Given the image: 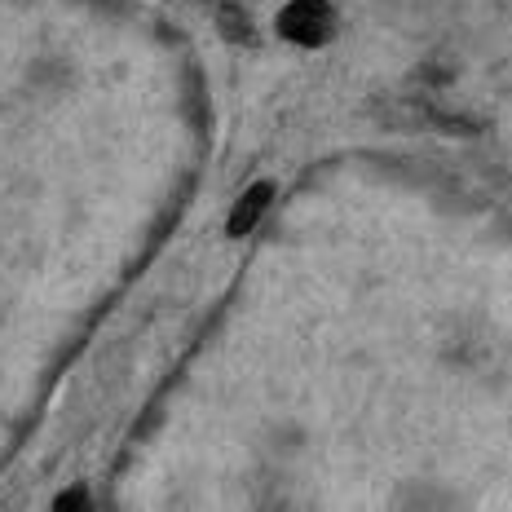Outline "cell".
<instances>
[{
  "instance_id": "6da1fadb",
  "label": "cell",
  "mask_w": 512,
  "mask_h": 512,
  "mask_svg": "<svg viewBox=\"0 0 512 512\" xmlns=\"http://www.w3.org/2000/svg\"><path fill=\"white\" fill-rule=\"evenodd\" d=\"M279 36L287 45L323 49L336 36V9L332 0H287L279 9Z\"/></svg>"
},
{
  "instance_id": "7a4b0ae2",
  "label": "cell",
  "mask_w": 512,
  "mask_h": 512,
  "mask_svg": "<svg viewBox=\"0 0 512 512\" xmlns=\"http://www.w3.org/2000/svg\"><path fill=\"white\" fill-rule=\"evenodd\" d=\"M270 199H274V181H252V186L239 195V204H234L230 221H226L230 239H243V234H252L256 221H261L265 208H270Z\"/></svg>"
},
{
  "instance_id": "3957f363",
  "label": "cell",
  "mask_w": 512,
  "mask_h": 512,
  "mask_svg": "<svg viewBox=\"0 0 512 512\" xmlns=\"http://www.w3.org/2000/svg\"><path fill=\"white\" fill-rule=\"evenodd\" d=\"M217 23H221V31H226L230 40H243V45H252V40H256V36H252V27H243L248 18H243L234 5H221V9H217Z\"/></svg>"
},
{
  "instance_id": "277c9868",
  "label": "cell",
  "mask_w": 512,
  "mask_h": 512,
  "mask_svg": "<svg viewBox=\"0 0 512 512\" xmlns=\"http://www.w3.org/2000/svg\"><path fill=\"white\" fill-rule=\"evenodd\" d=\"M53 508H58V512H67V508H89V495H84V490H67V495L53 499Z\"/></svg>"
}]
</instances>
